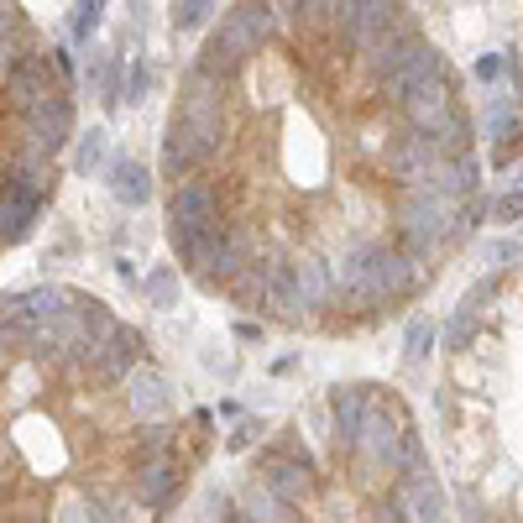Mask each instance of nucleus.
Instances as JSON below:
<instances>
[{
    "instance_id": "nucleus-43",
    "label": "nucleus",
    "mask_w": 523,
    "mask_h": 523,
    "mask_svg": "<svg viewBox=\"0 0 523 523\" xmlns=\"http://www.w3.org/2000/svg\"><path fill=\"white\" fill-rule=\"evenodd\" d=\"M513 157H518V136H508V142H497V152H492V163H497V168H508Z\"/></svg>"
},
{
    "instance_id": "nucleus-3",
    "label": "nucleus",
    "mask_w": 523,
    "mask_h": 523,
    "mask_svg": "<svg viewBox=\"0 0 523 523\" xmlns=\"http://www.w3.org/2000/svg\"><path fill=\"white\" fill-rule=\"evenodd\" d=\"M398 0H335L330 27L340 32V42H351L356 53H367L377 37H388V27L398 21Z\"/></svg>"
},
{
    "instance_id": "nucleus-38",
    "label": "nucleus",
    "mask_w": 523,
    "mask_h": 523,
    "mask_svg": "<svg viewBox=\"0 0 523 523\" xmlns=\"http://www.w3.org/2000/svg\"><path fill=\"white\" fill-rule=\"evenodd\" d=\"M225 241H231L246 262H257V231H252V225H236V231H225Z\"/></svg>"
},
{
    "instance_id": "nucleus-21",
    "label": "nucleus",
    "mask_w": 523,
    "mask_h": 523,
    "mask_svg": "<svg viewBox=\"0 0 523 523\" xmlns=\"http://www.w3.org/2000/svg\"><path fill=\"white\" fill-rule=\"evenodd\" d=\"M267 487L278 503H304L309 497V466L288 456H267Z\"/></svg>"
},
{
    "instance_id": "nucleus-11",
    "label": "nucleus",
    "mask_w": 523,
    "mask_h": 523,
    "mask_svg": "<svg viewBox=\"0 0 523 523\" xmlns=\"http://www.w3.org/2000/svg\"><path fill=\"white\" fill-rule=\"evenodd\" d=\"M398 503H403V518H419V523H429V518H445V492H440L435 471H429L424 461H419L414 471H403Z\"/></svg>"
},
{
    "instance_id": "nucleus-42",
    "label": "nucleus",
    "mask_w": 523,
    "mask_h": 523,
    "mask_svg": "<svg viewBox=\"0 0 523 523\" xmlns=\"http://www.w3.org/2000/svg\"><path fill=\"white\" fill-rule=\"evenodd\" d=\"M257 429H262L257 419H241V424H236V435H231V450H246V445L257 440Z\"/></svg>"
},
{
    "instance_id": "nucleus-40",
    "label": "nucleus",
    "mask_w": 523,
    "mask_h": 523,
    "mask_svg": "<svg viewBox=\"0 0 523 523\" xmlns=\"http://www.w3.org/2000/svg\"><path fill=\"white\" fill-rule=\"evenodd\" d=\"M21 32V6L16 0H0V37H16Z\"/></svg>"
},
{
    "instance_id": "nucleus-13",
    "label": "nucleus",
    "mask_w": 523,
    "mask_h": 523,
    "mask_svg": "<svg viewBox=\"0 0 523 523\" xmlns=\"http://www.w3.org/2000/svg\"><path fill=\"white\" fill-rule=\"evenodd\" d=\"M225 231H231V225L225 220H210V225H168V241H173V252H178V262H184L189 272H199L204 262H210V252L215 246L225 241Z\"/></svg>"
},
{
    "instance_id": "nucleus-22",
    "label": "nucleus",
    "mask_w": 523,
    "mask_h": 523,
    "mask_svg": "<svg viewBox=\"0 0 523 523\" xmlns=\"http://www.w3.org/2000/svg\"><path fill=\"white\" fill-rule=\"evenodd\" d=\"M110 194H116L121 204H131V210H142V204L152 199V178H147V168L131 163V157L110 163Z\"/></svg>"
},
{
    "instance_id": "nucleus-36",
    "label": "nucleus",
    "mask_w": 523,
    "mask_h": 523,
    "mask_svg": "<svg viewBox=\"0 0 523 523\" xmlns=\"http://www.w3.org/2000/svg\"><path fill=\"white\" fill-rule=\"evenodd\" d=\"M508 74V53H487V58H476V79L482 84H497Z\"/></svg>"
},
{
    "instance_id": "nucleus-1",
    "label": "nucleus",
    "mask_w": 523,
    "mask_h": 523,
    "mask_svg": "<svg viewBox=\"0 0 523 523\" xmlns=\"http://www.w3.org/2000/svg\"><path fill=\"white\" fill-rule=\"evenodd\" d=\"M178 121L194 131L199 142V157L210 163L220 152V136H225V79L204 74V68H184V79H178Z\"/></svg>"
},
{
    "instance_id": "nucleus-39",
    "label": "nucleus",
    "mask_w": 523,
    "mask_h": 523,
    "mask_svg": "<svg viewBox=\"0 0 523 523\" xmlns=\"http://www.w3.org/2000/svg\"><path fill=\"white\" fill-rule=\"evenodd\" d=\"M27 53H32V48H16V42H11V37H0V84H6V79H11V68H16L21 58H27Z\"/></svg>"
},
{
    "instance_id": "nucleus-18",
    "label": "nucleus",
    "mask_w": 523,
    "mask_h": 523,
    "mask_svg": "<svg viewBox=\"0 0 523 523\" xmlns=\"http://www.w3.org/2000/svg\"><path fill=\"white\" fill-rule=\"evenodd\" d=\"M367 257H372V241H361V246H346L340 252V262H335V293L346 304H367Z\"/></svg>"
},
{
    "instance_id": "nucleus-2",
    "label": "nucleus",
    "mask_w": 523,
    "mask_h": 523,
    "mask_svg": "<svg viewBox=\"0 0 523 523\" xmlns=\"http://www.w3.org/2000/svg\"><path fill=\"white\" fill-rule=\"evenodd\" d=\"M74 136V105H68V89H48L42 100L21 105V142L58 157Z\"/></svg>"
},
{
    "instance_id": "nucleus-25",
    "label": "nucleus",
    "mask_w": 523,
    "mask_h": 523,
    "mask_svg": "<svg viewBox=\"0 0 523 523\" xmlns=\"http://www.w3.org/2000/svg\"><path fill=\"white\" fill-rule=\"evenodd\" d=\"M225 293H231V299H236L241 309H262V304H267V288H262V267H257V262H246V267L236 272V278L225 283Z\"/></svg>"
},
{
    "instance_id": "nucleus-37",
    "label": "nucleus",
    "mask_w": 523,
    "mask_h": 523,
    "mask_svg": "<svg viewBox=\"0 0 523 523\" xmlns=\"http://www.w3.org/2000/svg\"><path fill=\"white\" fill-rule=\"evenodd\" d=\"M492 215H497V220H508V225H513V220H523V189L513 184V189H508L503 199L492 204Z\"/></svg>"
},
{
    "instance_id": "nucleus-30",
    "label": "nucleus",
    "mask_w": 523,
    "mask_h": 523,
    "mask_svg": "<svg viewBox=\"0 0 523 523\" xmlns=\"http://www.w3.org/2000/svg\"><path fill=\"white\" fill-rule=\"evenodd\" d=\"M210 11H215V0H178L173 27H178V32H194V27H204V21H210Z\"/></svg>"
},
{
    "instance_id": "nucleus-14",
    "label": "nucleus",
    "mask_w": 523,
    "mask_h": 523,
    "mask_svg": "<svg viewBox=\"0 0 523 523\" xmlns=\"http://www.w3.org/2000/svg\"><path fill=\"white\" fill-rule=\"evenodd\" d=\"M476 184H482V163H476L466 147H461V152H445L440 168L429 173V189H440V194H450V199L476 194Z\"/></svg>"
},
{
    "instance_id": "nucleus-15",
    "label": "nucleus",
    "mask_w": 523,
    "mask_h": 523,
    "mask_svg": "<svg viewBox=\"0 0 523 523\" xmlns=\"http://www.w3.org/2000/svg\"><path fill=\"white\" fill-rule=\"evenodd\" d=\"M168 220H178V225H210V220H220V199H215V189L199 184V178L178 184L173 199H168Z\"/></svg>"
},
{
    "instance_id": "nucleus-20",
    "label": "nucleus",
    "mask_w": 523,
    "mask_h": 523,
    "mask_svg": "<svg viewBox=\"0 0 523 523\" xmlns=\"http://www.w3.org/2000/svg\"><path fill=\"white\" fill-rule=\"evenodd\" d=\"M199 163H204V157H199L194 131L173 116V126H168V136H163V178H173V184H178V178H184L189 168H199Z\"/></svg>"
},
{
    "instance_id": "nucleus-23",
    "label": "nucleus",
    "mask_w": 523,
    "mask_h": 523,
    "mask_svg": "<svg viewBox=\"0 0 523 523\" xmlns=\"http://www.w3.org/2000/svg\"><path fill=\"white\" fill-rule=\"evenodd\" d=\"M293 267H299V304H304V309H325V304H330V293H335L330 262L304 257V262H293Z\"/></svg>"
},
{
    "instance_id": "nucleus-28",
    "label": "nucleus",
    "mask_w": 523,
    "mask_h": 523,
    "mask_svg": "<svg viewBox=\"0 0 523 523\" xmlns=\"http://www.w3.org/2000/svg\"><path fill=\"white\" fill-rule=\"evenodd\" d=\"M429 346H435V325H429V320H424V314H419V320H408V340H403V361H408V367H419V361L429 356Z\"/></svg>"
},
{
    "instance_id": "nucleus-27",
    "label": "nucleus",
    "mask_w": 523,
    "mask_h": 523,
    "mask_svg": "<svg viewBox=\"0 0 523 523\" xmlns=\"http://www.w3.org/2000/svg\"><path fill=\"white\" fill-rule=\"evenodd\" d=\"M21 299H27V320L37 325V320H48V314H58V309L74 304V293H63V288H32V293H21Z\"/></svg>"
},
{
    "instance_id": "nucleus-12",
    "label": "nucleus",
    "mask_w": 523,
    "mask_h": 523,
    "mask_svg": "<svg viewBox=\"0 0 523 523\" xmlns=\"http://www.w3.org/2000/svg\"><path fill=\"white\" fill-rule=\"evenodd\" d=\"M262 267V288H267V304L283 314V320H304V304H299V267L288 257H257Z\"/></svg>"
},
{
    "instance_id": "nucleus-26",
    "label": "nucleus",
    "mask_w": 523,
    "mask_h": 523,
    "mask_svg": "<svg viewBox=\"0 0 523 523\" xmlns=\"http://www.w3.org/2000/svg\"><path fill=\"white\" fill-rule=\"evenodd\" d=\"M74 168H79L84 178H95L100 168H110V131H105V126H95V131H89L84 142H79V157H74Z\"/></svg>"
},
{
    "instance_id": "nucleus-17",
    "label": "nucleus",
    "mask_w": 523,
    "mask_h": 523,
    "mask_svg": "<svg viewBox=\"0 0 523 523\" xmlns=\"http://www.w3.org/2000/svg\"><path fill=\"white\" fill-rule=\"evenodd\" d=\"M178 482H184L178 461H168V456H147V466L136 471V497H142L147 508H163L168 497L178 492Z\"/></svg>"
},
{
    "instance_id": "nucleus-6",
    "label": "nucleus",
    "mask_w": 523,
    "mask_h": 523,
    "mask_svg": "<svg viewBox=\"0 0 523 523\" xmlns=\"http://www.w3.org/2000/svg\"><path fill=\"white\" fill-rule=\"evenodd\" d=\"M435 74H445V53L435 48V42H424V37H414L408 48L393 58V68L382 74L377 84H382V95H388L393 105L408 95L414 84H424V79H435Z\"/></svg>"
},
{
    "instance_id": "nucleus-34",
    "label": "nucleus",
    "mask_w": 523,
    "mask_h": 523,
    "mask_svg": "<svg viewBox=\"0 0 523 523\" xmlns=\"http://www.w3.org/2000/svg\"><path fill=\"white\" fill-rule=\"evenodd\" d=\"M147 89H152V68H147L142 58H136V63L126 68V100H142Z\"/></svg>"
},
{
    "instance_id": "nucleus-19",
    "label": "nucleus",
    "mask_w": 523,
    "mask_h": 523,
    "mask_svg": "<svg viewBox=\"0 0 523 523\" xmlns=\"http://www.w3.org/2000/svg\"><path fill=\"white\" fill-rule=\"evenodd\" d=\"M367 393L361 388H335L330 393V419H335V445L356 450V435H361V414H367Z\"/></svg>"
},
{
    "instance_id": "nucleus-8",
    "label": "nucleus",
    "mask_w": 523,
    "mask_h": 523,
    "mask_svg": "<svg viewBox=\"0 0 523 523\" xmlns=\"http://www.w3.org/2000/svg\"><path fill=\"white\" fill-rule=\"evenodd\" d=\"M142 351H147V340H142V330H131V325H116L105 335V346L84 361L89 372H95V382H105V388H116V382H126L131 377V367L142 361Z\"/></svg>"
},
{
    "instance_id": "nucleus-10",
    "label": "nucleus",
    "mask_w": 523,
    "mask_h": 523,
    "mask_svg": "<svg viewBox=\"0 0 523 523\" xmlns=\"http://www.w3.org/2000/svg\"><path fill=\"white\" fill-rule=\"evenodd\" d=\"M48 89H68L63 84V74H58V63H53V53H27L16 68H11V79H6V95H11V105L21 110V105H32V100H42Z\"/></svg>"
},
{
    "instance_id": "nucleus-41",
    "label": "nucleus",
    "mask_w": 523,
    "mask_h": 523,
    "mask_svg": "<svg viewBox=\"0 0 523 523\" xmlns=\"http://www.w3.org/2000/svg\"><path fill=\"white\" fill-rule=\"evenodd\" d=\"M518 257H523L518 241H497V246H487V262H518Z\"/></svg>"
},
{
    "instance_id": "nucleus-9",
    "label": "nucleus",
    "mask_w": 523,
    "mask_h": 523,
    "mask_svg": "<svg viewBox=\"0 0 523 523\" xmlns=\"http://www.w3.org/2000/svg\"><path fill=\"white\" fill-rule=\"evenodd\" d=\"M398 110L408 116V126L440 131V126L450 121V110H456V100H450V74H435V79L414 84V89H408V95L398 100Z\"/></svg>"
},
{
    "instance_id": "nucleus-33",
    "label": "nucleus",
    "mask_w": 523,
    "mask_h": 523,
    "mask_svg": "<svg viewBox=\"0 0 523 523\" xmlns=\"http://www.w3.org/2000/svg\"><path fill=\"white\" fill-rule=\"evenodd\" d=\"M173 283H178L173 267H157L152 278H147V299H152L157 309H168V304H173Z\"/></svg>"
},
{
    "instance_id": "nucleus-5",
    "label": "nucleus",
    "mask_w": 523,
    "mask_h": 523,
    "mask_svg": "<svg viewBox=\"0 0 523 523\" xmlns=\"http://www.w3.org/2000/svg\"><path fill=\"white\" fill-rule=\"evenodd\" d=\"M419 288V262H408L403 252L372 246L367 257V304H398Z\"/></svg>"
},
{
    "instance_id": "nucleus-24",
    "label": "nucleus",
    "mask_w": 523,
    "mask_h": 523,
    "mask_svg": "<svg viewBox=\"0 0 523 523\" xmlns=\"http://www.w3.org/2000/svg\"><path fill=\"white\" fill-rule=\"evenodd\" d=\"M241 267H246V257L236 252L231 241H220L215 252H210V262L199 267V283H204V288H225V283H231V278H236Z\"/></svg>"
},
{
    "instance_id": "nucleus-4",
    "label": "nucleus",
    "mask_w": 523,
    "mask_h": 523,
    "mask_svg": "<svg viewBox=\"0 0 523 523\" xmlns=\"http://www.w3.org/2000/svg\"><path fill=\"white\" fill-rule=\"evenodd\" d=\"M403 435H408V419L398 414L393 403H367L356 450H361L372 466H388V471H393V466H398V450H403Z\"/></svg>"
},
{
    "instance_id": "nucleus-35",
    "label": "nucleus",
    "mask_w": 523,
    "mask_h": 523,
    "mask_svg": "<svg viewBox=\"0 0 523 523\" xmlns=\"http://www.w3.org/2000/svg\"><path fill=\"white\" fill-rule=\"evenodd\" d=\"M440 252V241H429V236H414V231H403V257L408 262H429Z\"/></svg>"
},
{
    "instance_id": "nucleus-31",
    "label": "nucleus",
    "mask_w": 523,
    "mask_h": 523,
    "mask_svg": "<svg viewBox=\"0 0 523 523\" xmlns=\"http://www.w3.org/2000/svg\"><path fill=\"white\" fill-rule=\"evenodd\" d=\"M471 325H476V309L461 299L456 320H450V330H445V346H450V351H466V340H471Z\"/></svg>"
},
{
    "instance_id": "nucleus-7",
    "label": "nucleus",
    "mask_w": 523,
    "mask_h": 523,
    "mask_svg": "<svg viewBox=\"0 0 523 523\" xmlns=\"http://www.w3.org/2000/svg\"><path fill=\"white\" fill-rule=\"evenodd\" d=\"M440 157H445V147L435 142V136L419 131V126H408L398 142L388 147V168H393L398 184H429V173L440 168Z\"/></svg>"
},
{
    "instance_id": "nucleus-16",
    "label": "nucleus",
    "mask_w": 523,
    "mask_h": 523,
    "mask_svg": "<svg viewBox=\"0 0 523 523\" xmlns=\"http://www.w3.org/2000/svg\"><path fill=\"white\" fill-rule=\"evenodd\" d=\"M126 398H131V408H136L142 419L168 414V403H173L168 377H163V372H152V367H131V377H126Z\"/></svg>"
},
{
    "instance_id": "nucleus-32",
    "label": "nucleus",
    "mask_w": 523,
    "mask_h": 523,
    "mask_svg": "<svg viewBox=\"0 0 523 523\" xmlns=\"http://www.w3.org/2000/svg\"><path fill=\"white\" fill-rule=\"evenodd\" d=\"M100 11H105V0H79V6H74V37H79V42H89V37H95V27H100Z\"/></svg>"
},
{
    "instance_id": "nucleus-29",
    "label": "nucleus",
    "mask_w": 523,
    "mask_h": 523,
    "mask_svg": "<svg viewBox=\"0 0 523 523\" xmlns=\"http://www.w3.org/2000/svg\"><path fill=\"white\" fill-rule=\"evenodd\" d=\"M518 110L508 105V100H492V116H487V136L492 142H508V136H518Z\"/></svg>"
}]
</instances>
